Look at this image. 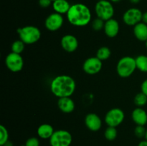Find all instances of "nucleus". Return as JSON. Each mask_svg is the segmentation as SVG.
I'll return each instance as SVG.
<instances>
[{
	"label": "nucleus",
	"mask_w": 147,
	"mask_h": 146,
	"mask_svg": "<svg viewBox=\"0 0 147 146\" xmlns=\"http://www.w3.org/2000/svg\"><path fill=\"white\" fill-rule=\"evenodd\" d=\"M25 146H40V140L35 137H30L26 141Z\"/></svg>",
	"instance_id": "28"
},
{
	"label": "nucleus",
	"mask_w": 147,
	"mask_h": 146,
	"mask_svg": "<svg viewBox=\"0 0 147 146\" xmlns=\"http://www.w3.org/2000/svg\"><path fill=\"white\" fill-rule=\"evenodd\" d=\"M73 137L67 130H58L54 132L50 138V146H70Z\"/></svg>",
	"instance_id": "6"
},
{
	"label": "nucleus",
	"mask_w": 147,
	"mask_h": 146,
	"mask_svg": "<svg viewBox=\"0 0 147 146\" xmlns=\"http://www.w3.org/2000/svg\"><path fill=\"white\" fill-rule=\"evenodd\" d=\"M38 3L39 5L42 8H47L51 4H53V1L52 0H39Z\"/></svg>",
	"instance_id": "29"
},
{
	"label": "nucleus",
	"mask_w": 147,
	"mask_h": 146,
	"mask_svg": "<svg viewBox=\"0 0 147 146\" xmlns=\"http://www.w3.org/2000/svg\"><path fill=\"white\" fill-rule=\"evenodd\" d=\"M95 12L97 17L106 21L113 18L114 15V7L111 2L108 0L98 1L95 6Z\"/></svg>",
	"instance_id": "5"
},
{
	"label": "nucleus",
	"mask_w": 147,
	"mask_h": 146,
	"mask_svg": "<svg viewBox=\"0 0 147 146\" xmlns=\"http://www.w3.org/2000/svg\"><path fill=\"white\" fill-rule=\"evenodd\" d=\"M121 0H110L111 2H113V3H117V2H119Z\"/></svg>",
	"instance_id": "35"
},
{
	"label": "nucleus",
	"mask_w": 147,
	"mask_h": 146,
	"mask_svg": "<svg viewBox=\"0 0 147 146\" xmlns=\"http://www.w3.org/2000/svg\"><path fill=\"white\" fill-rule=\"evenodd\" d=\"M105 25V21H103L101 19L97 17L93 21H92V28L95 30V31H100V30L103 29L104 28Z\"/></svg>",
	"instance_id": "26"
},
{
	"label": "nucleus",
	"mask_w": 147,
	"mask_h": 146,
	"mask_svg": "<svg viewBox=\"0 0 147 146\" xmlns=\"http://www.w3.org/2000/svg\"><path fill=\"white\" fill-rule=\"evenodd\" d=\"M146 129L143 125H136L134 130V134L139 138H143L145 137Z\"/></svg>",
	"instance_id": "27"
},
{
	"label": "nucleus",
	"mask_w": 147,
	"mask_h": 146,
	"mask_svg": "<svg viewBox=\"0 0 147 146\" xmlns=\"http://www.w3.org/2000/svg\"><path fill=\"white\" fill-rule=\"evenodd\" d=\"M24 45H25V44L21 40H16L11 44V52L17 53V54H21L24 50Z\"/></svg>",
	"instance_id": "24"
},
{
	"label": "nucleus",
	"mask_w": 147,
	"mask_h": 146,
	"mask_svg": "<svg viewBox=\"0 0 147 146\" xmlns=\"http://www.w3.org/2000/svg\"><path fill=\"white\" fill-rule=\"evenodd\" d=\"M54 128L50 124H42L37 128V135L42 139H50L54 133Z\"/></svg>",
	"instance_id": "19"
},
{
	"label": "nucleus",
	"mask_w": 147,
	"mask_h": 146,
	"mask_svg": "<svg viewBox=\"0 0 147 146\" xmlns=\"http://www.w3.org/2000/svg\"><path fill=\"white\" fill-rule=\"evenodd\" d=\"M141 90H142V92L144 93V94L147 96V79H146V80L142 83V85H141Z\"/></svg>",
	"instance_id": "30"
},
{
	"label": "nucleus",
	"mask_w": 147,
	"mask_h": 146,
	"mask_svg": "<svg viewBox=\"0 0 147 146\" xmlns=\"http://www.w3.org/2000/svg\"><path fill=\"white\" fill-rule=\"evenodd\" d=\"M0 145H4L9 141V133L6 127L0 125Z\"/></svg>",
	"instance_id": "25"
},
{
	"label": "nucleus",
	"mask_w": 147,
	"mask_h": 146,
	"mask_svg": "<svg viewBox=\"0 0 147 146\" xmlns=\"http://www.w3.org/2000/svg\"><path fill=\"white\" fill-rule=\"evenodd\" d=\"M144 138H145V140H147V129H146V134H145Z\"/></svg>",
	"instance_id": "36"
},
{
	"label": "nucleus",
	"mask_w": 147,
	"mask_h": 146,
	"mask_svg": "<svg viewBox=\"0 0 147 146\" xmlns=\"http://www.w3.org/2000/svg\"><path fill=\"white\" fill-rule=\"evenodd\" d=\"M60 44L62 48L65 52H73L78 47V41L75 36L72 34H66L62 37Z\"/></svg>",
	"instance_id": "12"
},
{
	"label": "nucleus",
	"mask_w": 147,
	"mask_h": 146,
	"mask_svg": "<svg viewBox=\"0 0 147 146\" xmlns=\"http://www.w3.org/2000/svg\"><path fill=\"white\" fill-rule=\"evenodd\" d=\"M138 146H147V140H144L141 141L138 145Z\"/></svg>",
	"instance_id": "32"
},
{
	"label": "nucleus",
	"mask_w": 147,
	"mask_h": 146,
	"mask_svg": "<svg viewBox=\"0 0 147 146\" xmlns=\"http://www.w3.org/2000/svg\"><path fill=\"white\" fill-rule=\"evenodd\" d=\"M141 0H129V1H130L131 3H132V4H138V3H139V1H140Z\"/></svg>",
	"instance_id": "33"
},
{
	"label": "nucleus",
	"mask_w": 147,
	"mask_h": 146,
	"mask_svg": "<svg viewBox=\"0 0 147 146\" xmlns=\"http://www.w3.org/2000/svg\"><path fill=\"white\" fill-rule=\"evenodd\" d=\"M111 52L109 47H102L98 50L96 52V57L103 62L108 60L111 57Z\"/></svg>",
	"instance_id": "21"
},
{
	"label": "nucleus",
	"mask_w": 147,
	"mask_h": 146,
	"mask_svg": "<svg viewBox=\"0 0 147 146\" xmlns=\"http://www.w3.org/2000/svg\"><path fill=\"white\" fill-rule=\"evenodd\" d=\"M136 68L142 72H147V56L141 54L136 57Z\"/></svg>",
	"instance_id": "20"
},
{
	"label": "nucleus",
	"mask_w": 147,
	"mask_h": 146,
	"mask_svg": "<svg viewBox=\"0 0 147 146\" xmlns=\"http://www.w3.org/2000/svg\"><path fill=\"white\" fill-rule=\"evenodd\" d=\"M134 34L138 40L146 42L147 40V24L141 21L134 27Z\"/></svg>",
	"instance_id": "17"
},
{
	"label": "nucleus",
	"mask_w": 147,
	"mask_h": 146,
	"mask_svg": "<svg viewBox=\"0 0 147 146\" xmlns=\"http://www.w3.org/2000/svg\"><path fill=\"white\" fill-rule=\"evenodd\" d=\"M52 1H53H53H56V0H52Z\"/></svg>",
	"instance_id": "39"
},
{
	"label": "nucleus",
	"mask_w": 147,
	"mask_h": 146,
	"mask_svg": "<svg viewBox=\"0 0 147 146\" xmlns=\"http://www.w3.org/2000/svg\"><path fill=\"white\" fill-rule=\"evenodd\" d=\"M97 1H103V0H97Z\"/></svg>",
	"instance_id": "38"
},
{
	"label": "nucleus",
	"mask_w": 147,
	"mask_h": 146,
	"mask_svg": "<svg viewBox=\"0 0 147 146\" xmlns=\"http://www.w3.org/2000/svg\"><path fill=\"white\" fill-rule=\"evenodd\" d=\"M57 107L64 113H70L74 111L75 102L70 97L58 98Z\"/></svg>",
	"instance_id": "16"
},
{
	"label": "nucleus",
	"mask_w": 147,
	"mask_h": 146,
	"mask_svg": "<svg viewBox=\"0 0 147 146\" xmlns=\"http://www.w3.org/2000/svg\"><path fill=\"white\" fill-rule=\"evenodd\" d=\"M76 83L69 75L62 74L53 78L50 83V90L58 98L70 97L76 91Z\"/></svg>",
	"instance_id": "1"
},
{
	"label": "nucleus",
	"mask_w": 147,
	"mask_h": 146,
	"mask_svg": "<svg viewBox=\"0 0 147 146\" xmlns=\"http://www.w3.org/2000/svg\"><path fill=\"white\" fill-rule=\"evenodd\" d=\"M5 64L11 72H18L23 69L24 60L20 54H17L11 52L6 57Z\"/></svg>",
	"instance_id": "8"
},
{
	"label": "nucleus",
	"mask_w": 147,
	"mask_h": 146,
	"mask_svg": "<svg viewBox=\"0 0 147 146\" xmlns=\"http://www.w3.org/2000/svg\"><path fill=\"white\" fill-rule=\"evenodd\" d=\"M52 5L55 12L58 13L62 15L65 14H67L71 7L67 0H56L53 1Z\"/></svg>",
	"instance_id": "18"
},
{
	"label": "nucleus",
	"mask_w": 147,
	"mask_h": 146,
	"mask_svg": "<svg viewBox=\"0 0 147 146\" xmlns=\"http://www.w3.org/2000/svg\"><path fill=\"white\" fill-rule=\"evenodd\" d=\"M103 29H104L105 34H106V36L111 37V38H113L119 34L120 27H119V24L117 20L112 18L105 21Z\"/></svg>",
	"instance_id": "14"
},
{
	"label": "nucleus",
	"mask_w": 147,
	"mask_h": 146,
	"mask_svg": "<svg viewBox=\"0 0 147 146\" xmlns=\"http://www.w3.org/2000/svg\"><path fill=\"white\" fill-rule=\"evenodd\" d=\"M0 146H4V145H0Z\"/></svg>",
	"instance_id": "40"
},
{
	"label": "nucleus",
	"mask_w": 147,
	"mask_h": 146,
	"mask_svg": "<svg viewBox=\"0 0 147 146\" xmlns=\"http://www.w3.org/2000/svg\"><path fill=\"white\" fill-rule=\"evenodd\" d=\"M134 103L137 107H144L147 103V96L142 92L138 93L134 97Z\"/></svg>",
	"instance_id": "22"
},
{
	"label": "nucleus",
	"mask_w": 147,
	"mask_h": 146,
	"mask_svg": "<svg viewBox=\"0 0 147 146\" xmlns=\"http://www.w3.org/2000/svg\"><path fill=\"white\" fill-rule=\"evenodd\" d=\"M117 130H116V128L114 127H109L108 126L107 128L106 129L104 133L105 137L107 140H109V141H113L117 137Z\"/></svg>",
	"instance_id": "23"
},
{
	"label": "nucleus",
	"mask_w": 147,
	"mask_h": 146,
	"mask_svg": "<svg viewBox=\"0 0 147 146\" xmlns=\"http://www.w3.org/2000/svg\"><path fill=\"white\" fill-rule=\"evenodd\" d=\"M85 124L90 131L97 132L101 128L102 120L98 115L95 113H89L86 116Z\"/></svg>",
	"instance_id": "13"
},
{
	"label": "nucleus",
	"mask_w": 147,
	"mask_h": 146,
	"mask_svg": "<svg viewBox=\"0 0 147 146\" xmlns=\"http://www.w3.org/2000/svg\"><path fill=\"white\" fill-rule=\"evenodd\" d=\"M142 22L147 24V11H145L144 13H143V16H142Z\"/></svg>",
	"instance_id": "31"
},
{
	"label": "nucleus",
	"mask_w": 147,
	"mask_h": 146,
	"mask_svg": "<svg viewBox=\"0 0 147 146\" xmlns=\"http://www.w3.org/2000/svg\"><path fill=\"white\" fill-rule=\"evenodd\" d=\"M136 68V59L130 56H126L119 60L116 66V71L121 77L126 78L134 72Z\"/></svg>",
	"instance_id": "4"
},
{
	"label": "nucleus",
	"mask_w": 147,
	"mask_h": 146,
	"mask_svg": "<svg viewBox=\"0 0 147 146\" xmlns=\"http://www.w3.org/2000/svg\"><path fill=\"white\" fill-rule=\"evenodd\" d=\"M4 146H12V143H11L9 141H8L6 144L4 145Z\"/></svg>",
	"instance_id": "34"
},
{
	"label": "nucleus",
	"mask_w": 147,
	"mask_h": 146,
	"mask_svg": "<svg viewBox=\"0 0 147 146\" xmlns=\"http://www.w3.org/2000/svg\"><path fill=\"white\" fill-rule=\"evenodd\" d=\"M133 121L136 125L144 126L147 123V113L142 107H136L133 110L131 114Z\"/></svg>",
	"instance_id": "15"
},
{
	"label": "nucleus",
	"mask_w": 147,
	"mask_h": 146,
	"mask_svg": "<svg viewBox=\"0 0 147 146\" xmlns=\"http://www.w3.org/2000/svg\"><path fill=\"white\" fill-rule=\"evenodd\" d=\"M145 46H146V49H147V40L146 42H145Z\"/></svg>",
	"instance_id": "37"
},
{
	"label": "nucleus",
	"mask_w": 147,
	"mask_h": 146,
	"mask_svg": "<svg viewBox=\"0 0 147 146\" xmlns=\"http://www.w3.org/2000/svg\"><path fill=\"white\" fill-rule=\"evenodd\" d=\"M20 39L25 44H32L39 41L41 37V31L35 26H25L17 29Z\"/></svg>",
	"instance_id": "3"
},
{
	"label": "nucleus",
	"mask_w": 147,
	"mask_h": 146,
	"mask_svg": "<svg viewBox=\"0 0 147 146\" xmlns=\"http://www.w3.org/2000/svg\"><path fill=\"white\" fill-rule=\"evenodd\" d=\"M124 113L120 108L111 109L105 116V123L109 127H116L120 125L124 120Z\"/></svg>",
	"instance_id": "7"
},
{
	"label": "nucleus",
	"mask_w": 147,
	"mask_h": 146,
	"mask_svg": "<svg viewBox=\"0 0 147 146\" xmlns=\"http://www.w3.org/2000/svg\"><path fill=\"white\" fill-rule=\"evenodd\" d=\"M103 62L97 57H89L85 60L83 64V70L86 74L93 75L96 74L101 70Z\"/></svg>",
	"instance_id": "10"
},
{
	"label": "nucleus",
	"mask_w": 147,
	"mask_h": 146,
	"mask_svg": "<svg viewBox=\"0 0 147 146\" xmlns=\"http://www.w3.org/2000/svg\"><path fill=\"white\" fill-rule=\"evenodd\" d=\"M64 24V18L63 15L58 13H52L46 18L45 26L46 28L51 31L60 29Z\"/></svg>",
	"instance_id": "11"
},
{
	"label": "nucleus",
	"mask_w": 147,
	"mask_h": 146,
	"mask_svg": "<svg viewBox=\"0 0 147 146\" xmlns=\"http://www.w3.org/2000/svg\"><path fill=\"white\" fill-rule=\"evenodd\" d=\"M143 13L138 8H130L126 10L123 15V21L129 26L136 25L142 21Z\"/></svg>",
	"instance_id": "9"
},
{
	"label": "nucleus",
	"mask_w": 147,
	"mask_h": 146,
	"mask_svg": "<svg viewBox=\"0 0 147 146\" xmlns=\"http://www.w3.org/2000/svg\"><path fill=\"white\" fill-rule=\"evenodd\" d=\"M66 15L69 22L76 27H84L91 21L92 15L90 9L81 3L71 5Z\"/></svg>",
	"instance_id": "2"
}]
</instances>
